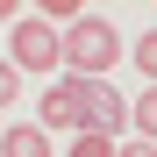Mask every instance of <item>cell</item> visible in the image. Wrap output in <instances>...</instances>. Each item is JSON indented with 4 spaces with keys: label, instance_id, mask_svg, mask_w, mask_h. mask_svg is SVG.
<instances>
[{
    "label": "cell",
    "instance_id": "cell-1",
    "mask_svg": "<svg viewBox=\"0 0 157 157\" xmlns=\"http://www.w3.org/2000/svg\"><path fill=\"white\" fill-rule=\"evenodd\" d=\"M57 64L71 78H107L121 64V36H114V21L107 14H78L71 29H57Z\"/></svg>",
    "mask_w": 157,
    "mask_h": 157
},
{
    "label": "cell",
    "instance_id": "cell-2",
    "mask_svg": "<svg viewBox=\"0 0 157 157\" xmlns=\"http://www.w3.org/2000/svg\"><path fill=\"white\" fill-rule=\"evenodd\" d=\"M7 64L57 78V29H50L43 14H14V29H7Z\"/></svg>",
    "mask_w": 157,
    "mask_h": 157
},
{
    "label": "cell",
    "instance_id": "cell-3",
    "mask_svg": "<svg viewBox=\"0 0 157 157\" xmlns=\"http://www.w3.org/2000/svg\"><path fill=\"white\" fill-rule=\"evenodd\" d=\"M78 121H86L93 128V136H121V128H128V100L107 86V78H78Z\"/></svg>",
    "mask_w": 157,
    "mask_h": 157
},
{
    "label": "cell",
    "instance_id": "cell-4",
    "mask_svg": "<svg viewBox=\"0 0 157 157\" xmlns=\"http://www.w3.org/2000/svg\"><path fill=\"white\" fill-rule=\"evenodd\" d=\"M36 128H43V136H50V128H71V136L86 128V121H78V78H71V71L57 78V86H43V100H36Z\"/></svg>",
    "mask_w": 157,
    "mask_h": 157
},
{
    "label": "cell",
    "instance_id": "cell-5",
    "mask_svg": "<svg viewBox=\"0 0 157 157\" xmlns=\"http://www.w3.org/2000/svg\"><path fill=\"white\" fill-rule=\"evenodd\" d=\"M0 157H50V136L36 121H14V128H0Z\"/></svg>",
    "mask_w": 157,
    "mask_h": 157
},
{
    "label": "cell",
    "instance_id": "cell-6",
    "mask_svg": "<svg viewBox=\"0 0 157 157\" xmlns=\"http://www.w3.org/2000/svg\"><path fill=\"white\" fill-rule=\"evenodd\" d=\"M128 121L143 128V143H157V86H143V93H136V107H128Z\"/></svg>",
    "mask_w": 157,
    "mask_h": 157
},
{
    "label": "cell",
    "instance_id": "cell-7",
    "mask_svg": "<svg viewBox=\"0 0 157 157\" xmlns=\"http://www.w3.org/2000/svg\"><path fill=\"white\" fill-rule=\"evenodd\" d=\"M128 57H136V71H143L150 86H157V29H143L136 43H128Z\"/></svg>",
    "mask_w": 157,
    "mask_h": 157
},
{
    "label": "cell",
    "instance_id": "cell-8",
    "mask_svg": "<svg viewBox=\"0 0 157 157\" xmlns=\"http://www.w3.org/2000/svg\"><path fill=\"white\" fill-rule=\"evenodd\" d=\"M64 157H114V143H107V136H93V128H78Z\"/></svg>",
    "mask_w": 157,
    "mask_h": 157
},
{
    "label": "cell",
    "instance_id": "cell-9",
    "mask_svg": "<svg viewBox=\"0 0 157 157\" xmlns=\"http://www.w3.org/2000/svg\"><path fill=\"white\" fill-rule=\"evenodd\" d=\"M14 93H21V71H14L7 57H0V107H14Z\"/></svg>",
    "mask_w": 157,
    "mask_h": 157
},
{
    "label": "cell",
    "instance_id": "cell-10",
    "mask_svg": "<svg viewBox=\"0 0 157 157\" xmlns=\"http://www.w3.org/2000/svg\"><path fill=\"white\" fill-rule=\"evenodd\" d=\"M114 157H157V143H114Z\"/></svg>",
    "mask_w": 157,
    "mask_h": 157
},
{
    "label": "cell",
    "instance_id": "cell-11",
    "mask_svg": "<svg viewBox=\"0 0 157 157\" xmlns=\"http://www.w3.org/2000/svg\"><path fill=\"white\" fill-rule=\"evenodd\" d=\"M14 14H21V7H14V0H0V21H14Z\"/></svg>",
    "mask_w": 157,
    "mask_h": 157
}]
</instances>
